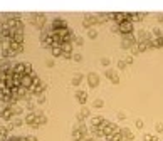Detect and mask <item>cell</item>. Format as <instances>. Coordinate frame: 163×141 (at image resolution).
Here are the masks:
<instances>
[{
	"label": "cell",
	"instance_id": "1",
	"mask_svg": "<svg viewBox=\"0 0 163 141\" xmlns=\"http://www.w3.org/2000/svg\"><path fill=\"white\" fill-rule=\"evenodd\" d=\"M34 86H37V77L25 64H14L0 74V96L3 98L20 99L27 96Z\"/></svg>",
	"mask_w": 163,
	"mask_h": 141
}]
</instances>
